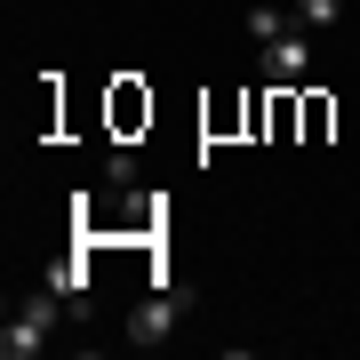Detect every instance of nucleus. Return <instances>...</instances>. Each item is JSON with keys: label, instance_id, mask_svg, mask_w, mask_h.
<instances>
[{"label": "nucleus", "instance_id": "f257e3e1", "mask_svg": "<svg viewBox=\"0 0 360 360\" xmlns=\"http://www.w3.org/2000/svg\"><path fill=\"white\" fill-rule=\"evenodd\" d=\"M176 321H184V304H176L168 288H153V296L129 312V345H168V328H176Z\"/></svg>", "mask_w": 360, "mask_h": 360}, {"label": "nucleus", "instance_id": "f03ea898", "mask_svg": "<svg viewBox=\"0 0 360 360\" xmlns=\"http://www.w3.org/2000/svg\"><path fill=\"white\" fill-rule=\"evenodd\" d=\"M304 72H312V49H304V32H281V40H264V80H272V89H296Z\"/></svg>", "mask_w": 360, "mask_h": 360}, {"label": "nucleus", "instance_id": "7ed1b4c3", "mask_svg": "<svg viewBox=\"0 0 360 360\" xmlns=\"http://www.w3.org/2000/svg\"><path fill=\"white\" fill-rule=\"evenodd\" d=\"M40 281H49L56 296H65V304L80 312V321H89V272H80L72 257H56V264H40Z\"/></svg>", "mask_w": 360, "mask_h": 360}, {"label": "nucleus", "instance_id": "20e7f679", "mask_svg": "<svg viewBox=\"0 0 360 360\" xmlns=\"http://www.w3.org/2000/svg\"><path fill=\"white\" fill-rule=\"evenodd\" d=\"M40 345H49V328H40L32 312H8V328H0V352H8V360H32Z\"/></svg>", "mask_w": 360, "mask_h": 360}, {"label": "nucleus", "instance_id": "39448f33", "mask_svg": "<svg viewBox=\"0 0 360 360\" xmlns=\"http://www.w3.org/2000/svg\"><path fill=\"white\" fill-rule=\"evenodd\" d=\"M288 16H296V32H328V25H336L345 8H336V0H296Z\"/></svg>", "mask_w": 360, "mask_h": 360}, {"label": "nucleus", "instance_id": "423d86ee", "mask_svg": "<svg viewBox=\"0 0 360 360\" xmlns=\"http://www.w3.org/2000/svg\"><path fill=\"white\" fill-rule=\"evenodd\" d=\"M281 32H296V16H281V8H248V40H281Z\"/></svg>", "mask_w": 360, "mask_h": 360}]
</instances>
